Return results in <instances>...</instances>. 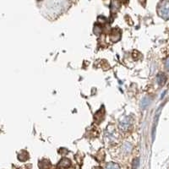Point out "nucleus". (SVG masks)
Here are the masks:
<instances>
[{"label": "nucleus", "mask_w": 169, "mask_h": 169, "mask_svg": "<svg viewBox=\"0 0 169 169\" xmlns=\"http://www.w3.org/2000/svg\"><path fill=\"white\" fill-rule=\"evenodd\" d=\"M51 167V164L48 160H42L39 162V168L40 169H49Z\"/></svg>", "instance_id": "4"}, {"label": "nucleus", "mask_w": 169, "mask_h": 169, "mask_svg": "<svg viewBox=\"0 0 169 169\" xmlns=\"http://www.w3.org/2000/svg\"><path fill=\"white\" fill-rule=\"evenodd\" d=\"M19 156H22V157H18L19 160L21 161V162H25V161H26L27 159L29 158L28 154H27V152H26V151H23V152L20 153L19 154Z\"/></svg>", "instance_id": "6"}, {"label": "nucleus", "mask_w": 169, "mask_h": 169, "mask_svg": "<svg viewBox=\"0 0 169 169\" xmlns=\"http://www.w3.org/2000/svg\"><path fill=\"white\" fill-rule=\"evenodd\" d=\"M165 67L168 70H169V56L167 58L166 61H165Z\"/></svg>", "instance_id": "11"}, {"label": "nucleus", "mask_w": 169, "mask_h": 169, "mask_svg": "<svg viewBox=\"0 0 169 169\" xmlns=\"http://www.w3.org/2000/svg\"><path fill=\"white\" fill-rule=\"evenodd\" d=\"M120 8V3L118 0H113L112 1L111 4V12L112 13H116L117 11Z\"/></svg>", "instance_id": "3"}, {"label": "nucleus", "mask_w": 169, "mask_h": 169, "mask_svg": "<svg viewBox=\"0 0 169 169\" xmlns=\"http://www.w3.org/2000/svg\"><path fill=\"white\" fill-rule=\"evenodd\" d=\"M157 12L159 15L164 20H169V0H162L160 2Z\"/></svg>", "instance_id": "1"}, {"label": "nucleus", "mask_w": 169, "mask_h": 169, "mask_svg": "<svg viewBox=\"0 0 169 169\" xmlns=\"http://www.w3.org/2000/svg\"><path fill=\"white\" fill-rule=\"evenodd\" d=\"M167 80V77L164 74H159L157 75V82L160 85H163Z\"/></svg>", "instance_id": "5"}, {"label": "nucleus", "mask_w": 169, "mask_h": 169, "mask_svg": "<svg viewBox=\"0 0 169 169\" xmlns=\"http://www.w3.org/2000/svg\"><path fill=\"white\" fill-rule=\"evenodd\" d=\"M107 169H120L119 166L116 163L113 162H109L107 165Z\"/></svg>", "instance_id": "7"}, {"label": "nucleus", "mask_w": 169, "mask_h": 169, "mask_svg": "<svg viewBox=\"0 0 169 169\" xmlns=\"http://www.w3.org/2000/svg\"><path fill=\"white\" fill-rule=\"evenodd\" d=\"M143 102H145V104H142L143 107H147V106L149 105V103H150V101H149V100H148L147 98H145V99H144V101H143Z\"/></svg>", "instance_id": "12"}, {"label": "nucleus", "mask_w": 169, "mask_h": 169, "mask_svg": "<svg viewBox=\"0 0 169 169\" xmlns=\"http://www.w3.org/2000/svg\"><path fill=\"white\" fill-rule=\"evenodd\" d=\"M71 166V162L68 158H63L58 164V168H68Z\"/></svg>", "instance_id": "2"}, {"label": "nucleus", "mask_w": 169, "mask_h": 169, "mask_svg": "<svg viewBox=\"0 0 169 169\" xmlns=\"http://www.w3.org/2000/svg\"><path fill=\"white\" fill-rule=\"evenodd\" d=\"M111 39L112 42H118V41L120 39V35H119L118 33L115 34V33L113 32V34H112L111 35Z\"/></svg>", "instance_id": "8"}, {"label": "nucleus", "mask_w": 169, "mask_h": 169, "mask_svg": "<svg viewBox=\"0 0 169 169\" xmlns=\"http://www.w3.org/2000/svg\"><path fill=\"white\" fill-rule=\"evenodd\" d=\"M139 164H140V161H139V159H134V162H133V168L135 169L137 168L138 166H139Z\"/></svg>", "instance_id": "10"}, {"label": "nucleus", "mask_w": 169, "mask_h": 169, "mask_svg": "<svg viewBox=\"0 0 169 169\" xmlns=\"http://www.w3.org/2000/svg\"><path fill=\"white\" fill-rule=\"evenodd\" d=\"M94 33H95L96 35H100L101 33V28L100 26L96 25L95 26H94Z\"/></svg>", "instance_id": "9"}, {"label": "nucleus", "mask_w": 169, "mask_h": 169, "mask_svg": "<svg viewBox=\"0 0 169 169\" xmlns=\"http://www.w3.org/2000/svg\"><path fill=\"white\" fill-rule=\"evenodd\" d=\"M123 1H128V0H123Z\"/></svg>", "instance_id": "13"}]
</instances>
